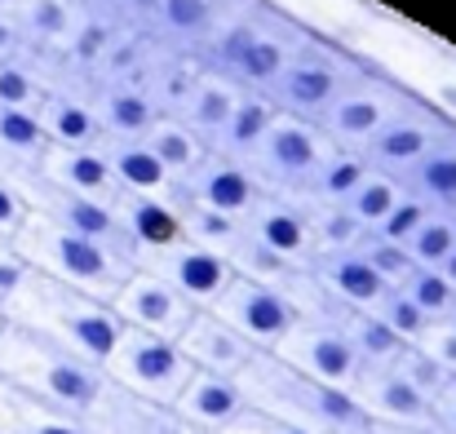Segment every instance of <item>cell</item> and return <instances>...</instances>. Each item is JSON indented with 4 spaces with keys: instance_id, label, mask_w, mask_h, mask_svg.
<instances>
[{
    "instance_id": "31",
    "label": "cell",
    "mask_w": 456,
    "mask_h": 434,
    "mask_svg": "<svg viewBox=\"0 0 456 434\" xmlns=\"http://www.w3.org/2000/svg\"><path fill=\"white\" fill-rule=\"evenodd\" d=\"M98 151H102V160H107L120 191H134V195H168L173 191L164 164L155 160L151 146L142 138H102Z\"/></svg>"
},
{
    "instance_id": "54",
    "label": "cell",
    "mask_w": 456,
    "mask_h": 434,
    "mask_svg": "<svg viewBox=\"0 0 456 434\" xmlns=\"http://www.w3.org/2000/svg\"><path fill=\"white\" fill-rule=\"evenodd\" d=\"M368 430L372 434H444L439 426H372V422H368Z\"/></svg>"
},
{
    "instance_id": "2",
    "label": "cell",
    "mask_w": 456,
    "mask_h": 434,
    "mask_svg": "<svg viewBox=\"0 0 456 434\" xmlns=\"http://www.w3.org/2000/svg\"><path fill=\"white\" fill-rule=\"evenodd\" d=\"M235 381H240L248 408L271 413V417H280L289 426H302L310 434H359L368 426V417L350 399V390H337V386H323V381L305 377L271 350H257L253 364Z\"/></svg>"
},
{
    "instance_id": "3",
    "label": "cell",
    "mask_w": 456,
    "mask_h": 434,
    "mask_svg": "<svg viewBox=\"0 0 456 434\" xmlns=\"http://www.w3.org/2000/svg\"><path fill=\"white\" fill-rule=\"evenodd\" d=\"M0 381L76 417H85L107 386L98 364L9 319L0 323Z\"/></svg>"
},
{
    "instance_id": "11",
    "label": "cell",
    "mask_w": 456,
    "mask_h": 434,
    "mask_svg": "<svg viewBox=\"0 0 456 434\" xmlns=\"http://www.w3.org/2000/svg\"><path fill=\"white\" fill-rule=\"evenodd\" d=\"M208 310L217 319H226L253 350H275L293 332V323L302 319L284 292L262 284V280H248V275H235Z\"/></svg>"
},
{
    "instance_id": "24",
    "label": "cell",
    "mask_w": 456,
    "mask_h": 434,
    "mask_svg": "<svg viewBox=\"0 0 456 434\" xmlns=\"http://www.w3.org/2000/svg\"><path fill=\"white\" fill-rule=\"evenodd\" d=\"M36 173L62 191H76V195H89V200H102V204H116L120 200V186L102 160L98 146H85V151H71V146H45Z\"/></svg>"
},
{
    "instance_id": "42",
    "label": "cell",
    "mask_w": 456,
    "mask_h": 434,
    "mask_svg": "<svg viewBox=\"0 0 456 434\" xmlns=\"http://www.w3.org/2000/svg\"><path fill=\"white\" fill-rule=\"evenodd\" d=\"M368 310H372V315H377V319L399 337V341H408V346H412V341H421V332L435 323V319H426V315L403 297V289H386L372 306H368Z\"/></svg>"
},
{
    "instance_id": "55",
    "label": "cell",
    "mask_w": 456,
    "mask_h": 434,
    "mask_svg": "<svg viewBox=\"0 0 456 434\" xmlns=\"http://www.w3.org/2000/svg\"><path fill=\"white\" fill-rule=\"evenodd\" d=\"M435 271H439V275H444V280H448V284L456 289V249L448 253V258H444V262H439V266H435Z\"/></svg>"
},
{
    "instance_id": "34",
    "label": "cell",
    "mask_w": 456,
    "mask_h": 434,
    "mask_svg": "<svg viewBox=\"0 0 456 434\" xmlns=\"http://www.w3.org/2000/svg\"><path fill=\"white\" fill-rule=\"evenodd\" d=\"M45 134L36 111L22 107H0V177L18 182L22 173H36L40 155H45Z\"/></svg>"
},
{
    "instance_id": "23",
    "label": "cell",
    "mask_w": 456,
    "mask_h": 434,
    "mask_svg": "<svg viewBox=\"0 0 456 434\" xmlns=\"http://www.w3.org/2000/svg\"><path fill=\"white\" fill-rule=\"evenodd\" d=\"M36 120H40V134H45L49 146L85 151V146L102 143V125H98V111H94V102H89L85 89L49 85L45 98L36 102Z\"/></svg>"
},
{
    "instance_id": "50",
    "label": "cell",
    "mask_w": 456,
    "mask_h": 434,
    "mask_svg": "<svg viewBox=\"0 0 456 434\" xmlns=\"http://www.w3.org/2000/svg\"><path fill=\"white\" fill-rule=\"evenodd\" d=\"M222 434H310L302 430V426H289V422H280V417H271V413H257V408H248L231 430H222Z\"/></svg>"
},
{
    "instance_id": "22",
    "label": "cell",
    "mask_w": 456,
    "mask_h": 434,
    "mask_svg": "<svg viewBox=\"0 0 456 434\" xmlns=\"http://www.w3.org/2000/svg\"><path fill=\"white\" fill-rule=\"evenodd\" d=\"M182 355L191 359V368H204V373H222V377H240L248 364H253V346L226 323L217 319L213 310H195L191 323L182 328L177 337Z\"/></svg>"
},
{
    "instance_id": "32",
    "label": "cell",
    "mask_w": 456,
    "mask_h": 434,
    "mask_svg": "<svg viewBox=\"0 0 456 434\" xmlns=\"http://www.w3.org/2000/svg\"><path fill=\"white\" fill-rule=\"evenodd\" d=\"M0 434H89V426L76 413H62L45 399L0 386Z\"/></svg>"
},
{
    "instance_id": "19",
    "label": "cell",
    "mask_w": 456,
    "mask_h": 434,
    "mask_svg": "<svg viewBox=\"0 0 456 434\" xmlns=\"http://www.w3.org/2000/svg\"><path fill=\"white\" fill-rule=\"evenodd\" d=\"M173 413H177L186 426H195V430L222 434L248 413V399H244V390H240L235 377H222V373H204V368H195V373L186 377V386L177 390Z\"/></svg>"
},
{
    "instance_id": "41",
    "label": "cell",
    "mask_w": 456,
    "mask_h": 434,
    "mask_svg": "<svg viewBox=\"0 0 456 434\" xmlns=\"http://www.w3.org/2000/svg\"><path fill=\"white\" fill-rule=\"evenodd\" d=\"M456 249V213H444V209H430L426 222L412 231L408 240V253L417 266H439L448 253Z\"/></svg>"
},
{
    "instance_id": "53",
    "label": "cell",
    "mask_w": 456,
    "mask_h": 434,
    "mask_svg": "<svg viewBox=\"0 0 456 434\" xmlns=\"http://www.w3.org/2000/svg\"><path fill=\"white\" fill-rule=\"evenodd\" d=\"M98 4H107L116 18H125L129 27H142V18H147V4L151 0H98Z\"/></svg>"
},
{
    "instance_id": "58",
    "label": "cell",
    "mask_w": 456,
    "mask_h": 434,
    "mask_svg": "<svg viewBox=\"0 0 456 434\" xmlns=\"http://www.w3.org/2000/svg\"><path fill=\"white\" fill-rule=\"evenodd\" d=\"M4 4H9V0H0V9H4Z\"/></svg>"
},
{
    "instance_id": "44",
    "label": "cell",
    "mask_w": 456,
    "mask_h": 434,
    "mask_svg": "<svg viewBox=\"0 0 456 434\" xmlns=\"http://www.w3.org/2000/svg\"><path fill=\"white\" fill-rule=\"evenodd\" d=\"M40 98H45V80H40L22 58H4V62H0V107L36 111Z\"/></svg>"
},
{
    "instance_id": "43",
    "label": "cell",
    "mask_w": 456,
    "mask_h": 434,
    "mask_svg": "<svg viewBox=\"0 0 456 434\" xmlns=\"http://www.w3.org/2000/svg\"><path fill=\"white\" fill-rule=\"evenodd\" d=\"M399 289H403V297H408L426 319H444V315H448V306L456 301V289L439 275V271H435V266H417Z\"/></svg>"
},
{
    "instance_id": "20",
    "label": "cell",
    "mask_w": 456,
    "mask_h": 434,
    "mask_svg": "<svg viewBox=\"0 0 456 434\" xmlns=\"http://www.w3.org/2000/svg\"><path fill=\"white\" fill-rule=\"evenodd\" d=\"M85 426H89V434H186V422L168 404H151V399L129 395L111 381L102 386V395L85 413Z\"/></svg>"
},
{
    "instance_id": "30",
    "label": "cell",
    "mask_w": 456,
    "mask_h": 434,
    "mask_svg": "<svg viewBox=\"0 0 456 434\" xmlns=\"http://www.w3.org/2000/svg\"><path fill=\"white\" fill-rule=\"evenodd\" d=\"M403 191L426 200L430 209H444V213H456V125L430 146L403 177Z\"/></svg>"
},
{
    "instance_id": "35",
    "label": "cell",
    "mask_w": 456,
    "mask_h": 434,
    "mask_svg": "<svg viewBox=\"0 0 456 434\" xmlns=\"http://www.w3.org/2000/svg\"><path fill=\"white\" fill-rule=\"evenodd\" d=\"M368 173V164H363V155L359 151H341V146H328V155L314 164V173L305 177L302 195H297V204H341L354 186H359V177Z\"/></svg>"
},
{
    "instance_id": "13",
    "label": "cell",
    "mask_w": 456,
    "mask_h": 434,
    "mask_svg": "<svg viewBox=\"0 0 456 434\" xmlns=\"http://www.w3.org/2000/svg\"><path fill=\"white\" fill-rule=\"evenodd\" d=\"M134 266H142V271L159 275L164 284H173L195 310H208L222 297V289L235 280V271H231V262L222 253H213V249H204V244H195L186 235L177 244H168V249L134 258Z\"/></svg>"
},
{
    "instance_id": "14",
    "label": "cell",
    "mask_w": 456,
    "mask_h": 434,
    "mask_svg": "<svg viewBox=\"0 0 456 434\" xmlns=\"http://www.w3.org/2000/svg\"><path fill=\"white\" fill-rule=\"evenodd\" d=\"M111 310H116V319L125 328L155 332V337H168V341H177L182 328L195 315V306L182 292L173 289V284H164L151 271H142V266H134V275L120 284V292L111 297Z\"/></svg>"
},
{
    "instance_id": "56",
    "label": "cell",
    "mask_w": 456,
    "mask_h": 434,
    "mask_svg": "<svg viewBox=\"0 0 456 434\" xmlns=\"http://www.w3.org/2000/svg\"><path fill=\"white\" fill-rule=\"evenodd\" d=\"M444 323H452V328H456V301H452V306H448V315H444Z\"/></svg>"
},
{
    "instance_id": "36",
    "label": "cell",
    "mask_w": 456,
    "mask_h": 434,
    "mask_svg": "<svg viewBox=\"0 0 456 434\" xmlns=\"http://www.w3.org/2000/svg\"><path fill=\"white\" fill-rule=\"evenodd\" d=\"M142 143L151 146V155L164 164V173H168V182H173V186H177V182H182V177L204 160V151H208V146L200 143L182 120H173V116H159L151 129L142 134Z\"/></svg>"
},
{
    "instance_id": "7",
    "label": "cell",
    "mask_w": 456,
    "mask_h": 434,
    "mask_svg": "<svg viewBox=\"0 0 456 434\" xmlns=\"http://www.w3.org/2000/svg\"><path fill=\"white\" fill-rule=\"evenodd\" d=\"M408 98H412V94H408L399 80H390L386 71L359 62L354 76L341 85V94L332 98V107H328L314 125H319V134H323L332 146L359 151V146L368 143V138L408 102Z\"/></svg>"
},
{
    "instance_id": "12",
    "label": "cell",
    "mask_w": 456,
    "mask_h": 434,
    "mask_svg": "<svg viewBox=\"0 0 456 434\" xmlns=\"http://www.w3.org/2000/svg\"><path fill=\"white\" fill-rule=\"evenodd\" d=\"M271 355H280L297 373L323 381V386H337V390H350L359 377V359L341 332V319H297L293 332Z\"/></svg>"
},
{
    "instance_id": "46",
    "label": "cell",
    "mask_w": 456,
    "mask_h": 434,
    "mask_svg": "<svg viewBox=\"0 0 456 434\" xmlns=\"http://www.w3.org/2000/svg\"><path fill=\"white\" fill-rule=\"evenodd\" d=\"M426 213H430V204L426 200H417V195H399V204L381 217V226H372L377 235H386V240H395V244H408L412 240V231L426 222Z\"/></svg>"
},
{
    "instance_id": "18",
    "label": "cell",
    "mask_w": 456,
    "mask_h": 434,
    "mask_svg": "<svg viewBox=\"0 0 456 434\" xmlns=\"http://www.w3.org/2000/svg\"><path fill=\"white\" fill-rule=\"evenodd\" d=\"M244 231L266 249L275 253L280 262H293V266H305L314 258L310 249V231H305V209L289 195H271L262 191L257 204L244 213Z\"/></svg>"
},
{
    "instance_id": "59",
    "label": "cell",
    "mask_w": 456,
    "mask_h": 434,
    "mask_svg": "<svg viewBox=\"0 0 456 434\" xmlns=\"http://www.w3.org/2000/svg\"><path fill=\"white\" fill-rule=\"evenodd\" d=\"M0 386H4V381H0Z\"/></svg>"
},
{
    "instance_id": "26",
    "label": "cell",
    "mask_w": 456,
    "mask_h": 434,
    "mask_svg": "<svg viewBox=\"0 0 456 434\" xmlns=\"http://www.w3.org/2000/svg\"><path fill=\"white\" fill-rule=\"evenodd\" d=\"M240 85L231 80V76H222V71H208V67H200V76L191 80V89H186V98L173 107V120H182L200 143L208 146L217 138V129L226 125V116L235 111V102H240Z\"/></svg>"
},
{
    "instance_id": "16",
    "label": "cell",
    "mask_w": 456,
    "mask_h": 434,
    "mask_svg": "<svg viewBox=\"0 0 456 434\" xmlns=\"http://www.w3.org/2000/svg\"><path fill=\"white\" fill-rule=\"evenodd\" d=\"M177 195L204 204V209H217V213H231L244 222V213L257 204L262 186L257 177L248 173L244 160H231V155H217V151H204V160L173 186Z\"/></svg>"
},
{
    "instance_id": "25",
    "label": "cell",
    "mask_w": 456,
    "mask_h": 434,
    "mask_svg": "<svg viewBox=\"0 0 456 434\" xmlns=\"http://www.w3.org/2000/svg\"><path fill=\"white\" fill-rule=\"evenodd\" d=\"M305 271L314 275L319 289L328 292L337 306H346V310H368L381 292L390 289V284H381V275L354 249H346V253H319V258L305 262Z\"/></svg>"
},
{
    "instance_id": "47",
    "label": "cell",
    "mask_w": 456,
    "mask_h": 434,
    "mask_svg": "<svg viewBox=\"0 0 456 434\" xmlns=\"http://www.w3.org/2000/svg\"><path fill=\"white\" fill-rule=\"evenodd\" d=\"M412 346H421L439 368H448L456 377V328L452 323H444V319H435L426 332H421V341H412Z\"/></svg>"
},
{
    "instance_id": "21",
    "label": "cell",
    "mask_w": 456,
    "mask_h": 434,
    "mask_svg": "<svg viewBox=\"0 0 456 434\" xmlns=\"http://www.w3.org/2000/svg\"><path fill=\"white\" fill-rule=\"evenodd\" d=\"M235 4H240V0H151L142 27L151 31L164 49L195 53V49L208 40V31H213Z\"/></svg>"
},
{
    "instance_id": "29",
    "label": "cell",
    "mask_w": 456,
    "mask_h": 434,
    "mask_svg": "<svg viewBox=\"0 0 456 434\" xmlns=\"http://www.w3.org/2000/svg\"><path fill=\"white\" fill-rule=\"evenodd\" d=\"M4 13L18 22L27 53H58L80 18V0H9Z\"/></svg>"
},
{
    "instance_id": "10",
    "label": "cell",
    "mask_w": 456,
    "mask_h": 434,
    "mask_svg": "<svg viewBox=\"0 0 456 434\" xmlns=\"http://www.w3.org/2000/svg\"><path fill=\"white\" fill-rule=\"evenodd\" d=\"M448 129H452V116H444L439 107H430V102H421L412 94L368 143L359 146V155H363L368 168L390 173V177H403Z\"/></svg>"
},
{
    "instance_id": "9",
    "label": "cell",
    "mask_w": 456,
    "mask_h": 434,
    "mask_svg": "<svg viewBox=\"0 0 456 434\" xmlns=\"http://www.w3.org/2000/svg\"><path fill=\"white\" fill-rule=\"evenodd\" d=\"M13 186L22 191V200H27L31 213H40V217H49V222H58V226H67V231H76V235H85V240H98V244H107V249H116L120 258L134 262V244H129V235H125V222H120L116 204H102V200L62 191V186L45 182L40 173H22Z\"/></svg>"
},
{
    "instance_id": "4",
    "label": "cell",
    "mask_w": 456,
    "mask_h": 434,
    "mask_svg": "<svg viewBox=\"0 0 456 434\" xmlns=\"http://www.w3.org/2000/svg\"><path fill=\"white\" fill-rule=\"evenodd\" d=\"M13 253L22 258L27 271L49 275L58 284H71V289L89 292V297H102V301H111L120 292V284L134 275V262L120 258L116 249H107L98 240H85V235L31 213V209H27L18 235H13Z\"/></svg>"
},
{
    "instance_id": "49",
    "label": "cell",
    "mask_w": 456,
    "mask_h": 434,
    "mask_svg": "<svg viewBox=\"0 0 456 434\" xmlns=\"http://www.w3.org/2000/svg\"><path fill=\"white\" fill-rule=\"evenodd\" d=\"M22 280H27V266H22V258L13 253V240H0V315H4L9 297L18 292Z\"/></svg>"
},
{
    "instance_id": "39",
    "label": "cell",
    "mask_w": 456,
    "mask_h": 434,
    "mask_svg": "<svg viewBox=\"0 0 456 434\" xmlns=\"http://www.w3.org/2000/svg\"><path fill=\"white\" fill-rule=\"evenodd\" d=\"M399 195H403V182L399 177H390V173H377V168H368L363 177H359V186L341 200L350 213H354V222L359 226H381V217L399 204Z\"/></svg>"
},
{
    "instance_id": "17",
    "label": "cell",
    "mask_w": 456,
    "mask_h": 434,
    "mask_svg": "<svg viewBox=\"0 0 456 434\" xmlns=\"http://www.w3.org/2000/svg\"><path fill=\"white\" fill-rule=\"evenodd\" d=\"M350 399L363 408V417L372 426H435L430 422V399L412 381H403L395 373V364L359 368V377L350 386Z\"/></svg>"
},
{
    "instance_id": "15",
    "label": "cell",
    "mask_w": 456,
    "mask_h": 434,
    "mask_svg": "<svg viewBox=\"0 0 456 434\" xmlns=\"http://www.w3.org/2000/svg\"><path fill=\"white\" fill-rule=\"evenodd\" d=\"M305 40V27H297L289 13H280L275 4H266V13H262V22H257V31H253V40L240 49V58L222 71V76H231L240 89H248V94H266L271 85H275V76L289 67V58H293V49Z\"/></svg>"
},
{
    "instance_id": "28",
    "label": "cell",
    "mask_w": 456,
    "mask_h": 434,
    "mask_svg": "<svg viewBox=\"0 0 456 434\" xmlns=\"http://www.w3.org/2000/svg\"><path fill=\"white\" fill-rule=\"evenodd\" d=\"M116 213L125 222V235L134 244V258L155 253V249H168L182 240V222H177V209L168 195H134V191H120L116 200Z\"/></svg>"
},
{
    "instance_id": "60",
    "label": "cell",
    "mask_w": 456,
    "mask_h": 434,
    "mask_svg": "<svg viewBox=\"0 0 456 434\" xmlns=\"http://www.w3.org/2000/svg\"><path fill=\"white\" fill-rule=\"evenodd\" d=\"M0 323H4V319H0Z\"/></svg>"
},
{
    "instance_id": "48",
    "label": "cell",
    "mask_w": 456,
    "mask_h": 434,
    "mask_svg": "<svg viewBox=\"0 0 456 434\" xmlns=\"http://www.w3.org/2000/svg\"><path fill=\"white\" fill-rule=\"evenodd\" d=\"M22 217H27V200H22V191H18L9 177H0V240H13L18 226H22Z\"/></svg>"
},
{
    "instance_id": "33",
    "label": "cell",
    "mask_w": 456,
    "mask_h": 434,
    "mask_svg": "<svg viewBox=\"0 0 456 434\" xmlns=\"http://www.w3.org/2000/svg\"><path fill=\"white\" fill-rule=\"evenodd\" d=\"M271 120H275V102L266 98V94H240V102H235V111L226 116V125L217 129V138L208 143V151H217V155H231V160H248L257 143H262V134L271 129Z\"/></svg>"
},
{
    "instance_id": "8",
    "label": "cell",
    "mask_w": 456,
    "mask_h": 434,
    "mask_svg": "<svg viewBox=\"0 0 456 434\" xmlns=\"http://www.w3.org/2000/svg\"><path fill=\"white\" fill-rule=\"evenodd\" d=\"M328 146L332 143L319 134V125H314V120L275 111L271 129L262 134L257 151H253L244 164H248V173L257 177V186H262V191L297 200V195H302V186H305V177L314 173V164L328 155Z\"/></svg>"
},
{
    "instance_id": "51",
    "label": "cell",
    "mask_w": 456,
    "mask_h": 434,
    "mask_svg": "<svg viewBox=\"0 0 456 434\" xmlns=\"http://www.w3.org/2000/svg\"><path fill=\"white\" fill-rule=\"evenodd\" d=\"M430 422L444 434H456V377H448L439 386V395L430 399Z\"/></svg>"
},
{
    "instance_id": "27",
    "label": "cell",
    "mask_w": 456,
    "mask_h": 434,
    "mask_svg": "<svg viewBox=\"0 0 456 434\" xmlns=\"http://www.w3.org/2000/svg\"><path fill=\"white\" fill-rule=\"evenodd\" d=\"M85 94H89V102L98 111L102 138H142L164 116L142 85H89Z\"/></svg>"
},
{
    "instance_id": "57",
    "label": "cell",
    "mask_w": 456,
    "mask_h": 434,
    "mask_svg": "<svg viewBox=\"0 0 456 434\" xmlns=\"http://www.w3.org/2000/svg\"><path fill=\"white\" fill-rule=\"evenodd\" d=\"M186 434H213V430H195V426H186Z\"/></svg>"
},
{
    "instance_id": "5",
    "label": "cell",
    "mask_w": 456,
    "mask_h": 434,
    "mask_svg": "<svg viewBox=\"0 0 456 434\" xmlns=\"http://www.w3.org/2000/svg\"><path fill=\"white\" fill-rule=\"evenodd\" d=\"M359 58H350L341 45L305 31V40L293 49L289 67L275 76V85L266 89V98L275 102V111L284 116H302V120H319L332 98L341 94V85L354 76Z\"/></svg>"
},
{
    "instance_id": "37",
    "label": "cell",
    "mask_w": 456,
    "mask_h": 434,
    "mask_svg": "<svg viewBox=\"0 0 456 434\" xmlns=\"http://www.w3.org/2000/svg\"><path fill=\"white\" fill-rule=\"evenodd\" d=\"M341 332H346V341H350L359 368L395 364V355L408 346V341H399V337H395L372 310H346V315H341Z\"/></svg>"
},
{
    "instance_id": "38",
    "label": "cell",
    "mask_w": 456,
    "mask_h": 434,
    "mask_svg": "<svg viewBox=\"0 0 456 434\" xmlns=\"http://www.w3.org/2000/svg\"><path fill=\"white\" fill-rule=\"evenodd\" d=\"M305 209V231H310V249L319 253H346L363 240L368 226L354 222V213L346 204H302Z\"/></svg>"
},
{
    "instance_id": "45",
    "label": "cell",
    "mask_w": 456,
    "mask_h": 434,
    "mask_svg": "<svg viewBox=\"0 0 456 434\" xmlns=\"http://www.w3.org/2000/svg\"><path fill=\"white\" fill-rule=\"evenodd\" d=\"M395 373H399L403 381H412L426 399H435V395H439V386L452 377V373H448V368H439L421 346H403V350L395 355Z\"/></svg>"
},
{
    "instance_id": "40",
    "label": "cell",
    "mask_w": 456,
    "mask_h": 434,
    "mask_svg": "<svg viewBox=\"0 0 456 434\" xmlns=\"http://www.w3.org/2000/svg\"><path fill=\"white\" fill-rule=\"evenodd\" d=\"M354 253H359V258L381 275V284H390V289H399V284L417 271L408 244H395V240H386V235H377V231H363V240L354 244Z\"/></svg>"
},
{
    "instance_id": "52",
    "label": "cell",
    "mask_w": 456,
    "mask_h": 434,
    "mask_svg": "<svg viewBox=\"0 0 456 434\" xmlns=\"http://www.w3.org/2000/svg\"><path fill=\"white\" fill-rule=\"evenodd\" d=\"M22 53H27V40H22L18 22L0 9V62H4V58H22Z\"/></svg>"
},
{
    "instance_id": "6",
    "label": "cell",
    "mask_w": 456,
    "mask_h": 434,
    "mask_svg": "<svg viewBox=\"0 0 456 434\" xmlns=\"http://www.w3.org/2000/svg\"><path fill=\"white\" fill-rule=\"evenodd\" d=\"M191 359L182 355L177 341L168 337H155V332H138V328H125L111 359L102 364V377L129 395H142L151 404H168L177 399V390L186 386L191 377Z\"/></svg>"
},
{
    "instance_id": "1",
    "label": "cell",
    "mask_w": 456,
    "mask_h": 434,
    "mask_svg": "<svg viewBox=\"0 0 456 434\" xmlns=\"http://www.w3.org/2000/svg\"><path fill=\"white\" fill-rule=\"evenodd\" d=\"M0 319L22 323V328L58 341V346L76 350L80 359H89L98 368L111 359V350H116V341L125 332V323L116 319L111 301L89 297V292L71 289V284H58L49 275H36V271H27V280L9 297Z\"/></svg>"
}]
</instances>
